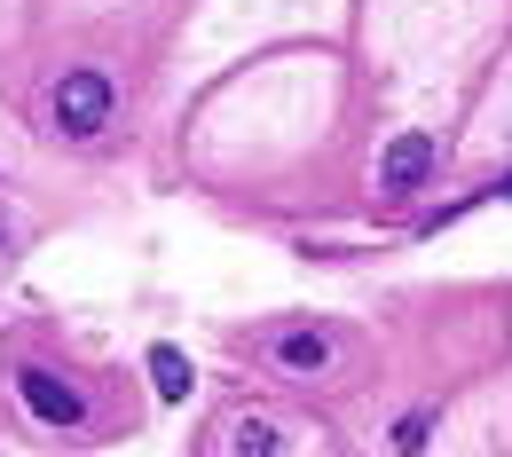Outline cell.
Here are the masks:
<instances>
[{
  "label": "cell",
  "instance_id": "7",
  "mask_svg": "<svg viewBox=\"0 0 512 457\" xmlns=\"http://www.w3.org/2000/svg\"><path fill=\"white\" fill-rule=\"evenodd\" d=\"M426 434H434V410H410V418L394 426V450H426Z\"/></svg>",
  "mask_w": 512,
  "mask_h": 457
},
{
  "label": "cell",
  "instance_id": "4",
  "mask_svg": "<svg viewBox=\"0 0 512 457\" xmlns=\"http://www.w3.org/2000/svg\"><path fill=\"white\" fill-rule=\"evenodd\" d=\"M150 387H158V402H182V394L197 387V371L182 363V347H150Z\"/></svg>",
  "mask_w": 512,
  "mask_h": 457
},
{
  "label": "cell",
  "instance_id": "6",
  "mask_svg": "<svg viewBox=\"0 0 512 457\" xmlns=\"http://www.w3.org/2000/svg\"><path fill=\"white\" fill-rule=\"evenodd\" d=\"M221 450H253V457H276V450H284V434H276V426H260V418H237V426L221 434Z\"/></svg>",
  "mask_w": 512,
  "mask_h": 457
},
{
  "label": "cell",
  "instance_id": "2",
  "mask_svg": "<svg viewBox=\"0 0 512 457\" xmlns=\"http://www.w3.org/2000/svg\"><path fill=\"white\" fill-rule=\"evenodd\" d=\"M16 394H24V410H32L40 426H87V402H79V387L48 379V371H16Z\"/></svg>",
  "mask_w": 512,
  "mask_h": 457
},
{
  "label": "cell",
  "instance_id": "1",
  "mask_svg": "<svg viewBox=\"0 0 512 457\" xmlns=\"http://www.w3.org/2000/svg\"><path fill=\"white\" fill-rule=\"evenodd\" d=\"M48 119H56L64 134H95L103 119H111V79H103V71H71V79H56Z\"/></svg>",
  "mask_w": 512,
  "mask_h": 457
},
{
  "label": "cell",
  "instance_id": "3",
  "mask_svg": "<svg viewBox=\"0 0 512 457\" xmlns=\"http://www.w3.org/2000/svg\"><path fill=\"white\" fill-rule=\"evenodd\" d=\"M426 174H434V134H394V150H386V190L410 197Z\"/></svg>",
  "mask_w": 512,
  "mask_h": 457
},
{
  "label": "cell",
  "instance_id": "5",
  "mask_svg": "<svg viewBox=\"0 0 512 457\" xmlns=\"http://www.w3.org/2000/svg\"><path fill=\"white\" fill-rule=\"evenodd\" d=\"M276 363H284V371H323V363H331V339H323V331H284V339H276Z\"/></svg>",
  "mask_w": 512,
  "mask_h": 457
}]
</instances>
